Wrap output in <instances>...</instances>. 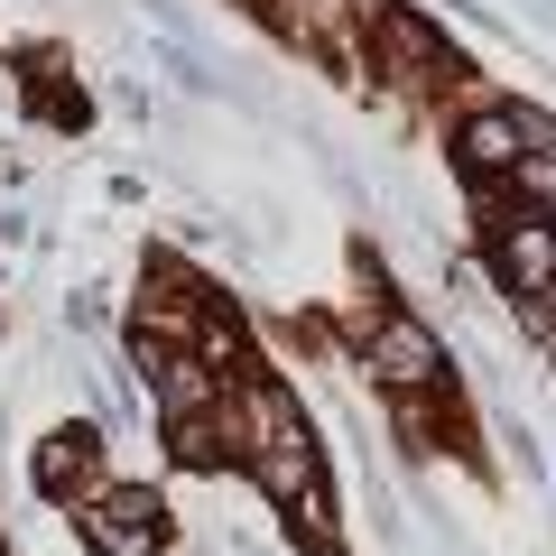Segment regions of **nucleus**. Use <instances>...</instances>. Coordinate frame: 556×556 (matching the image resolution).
I'll use <instances>...</instances> for the list:
<instances>
[{"mask_svg": "<svg viewBox=\"0 0 556 556\" xmlns=\"http://www.w3.org/2000/svg\"><path fill=\"white\" fill-rule=\"evenodd\" d=\"M84 547L93 556H167V510L159 492H102L93 510H75Z\"/></svg>", "mask_w": 556, "mask_h": 556, "instance_id": "1", "label": "nucleus"}, {"mask_svg": "<svg viewBox=\"0 0 556 556\" xmlns=\"http://www.w3.org/2000/svg\"><path fill=\"white\" fill-rule=\"evenodd\" d=\"M371 371L390 380L399 399L437 390V380H445V334H437V325H417V316H399V306H390V316L371 325Z\"/></svg>", "mask_w": 556, "mask_h": 556, "instance_id": "2", "label": "nucleus"}, {"mask_svg": "<svg viewBox=\"0 0 556 556\" xmlns=\"http://www.w3.org/2000/svg\"><path fill=\"white\" fill-rule=\"evenodd\" d=\"M492 269H501L510 298H547V288H556V223H538V214L501 223V232H492Z\"/></svg>", "mask_w": 556, "mask_h": 556, "instance_id": "3", "label": "nucleus"}, {"mask_svg": "<svg viewBox=\"0 0 556 556\" xmlns=\"http://www.w3.org/2000/svg\"><path fill=\"white\" fill-rule=\"evenodd\" d=\"M455 159H464V177H473V186L510 177V167H519V112H473L455 130Z\"/></svg>", "mask_w": 556, "mask_h": 556, "instance_id": "4", "label": "nucleus"}, {"mask_svg": "<svg viewBox=\"0 0 556 556\" xmlns=\"http://www.w3.org/2000/svg\"><path fill=\"white\" fill-rule=\"evenodd\" d=\"M149 390H159V417H167V427H186V417H214V408H223V380L204 371L195 353H167L159 371H149Z\"/></svg>", "mask_w": 556, "mask_h": 556, "instance_id": "5", "label": "nucleus"}, {"mask_svg": "<svg viewBox=\"0 0 556 556\" xmlns=\"http://www.w3.org/2000/svg\"><path fill=\"white\" fill-rule=\"evenodd\" d=\"M380 56H390V75H399V84L455 75V65H445V47L427 38V20H408V10H380Z\"/></svg>", "mask_w": 556, "mask_h": 556, "instance_id": "6", "label": "nucleus"}, {"mask_svg": "<svg viewBox=\"0 0 556 556\" xmlns=\"http://www.w3.org/2000/svg\"><path fill=\"white\" fill-rule=\"evenodd\" d=\"M93 455H102V437H93V427H56V437L38 445V492H47V501L84 492V482H93Z\"/></svg>", "mask_w": 556, "mask_h": 556, "instance_id": "7", "label": "nucleus"}, {"mask_svg": "<svg viewBox=\"0 0 556 556\" xmlns=\"http://www.w3.org/2000/svg\"><path fill=\"white\" fill-rule=\"evenodd\" d=\"M288 538L298 547H316V556H334L343 538H334V501H325V482H306L298 501H288Z\"/></svg>", "mask_w": 556, "mask_h": 556, "instance_id": "8", "label": "nucleus"}, {"mask_svg": "<svg viewBox=\"0 0 556 556\" xmlns=\"http://www.w3.org/2000/svg\"><path fill=\"white\" fill-rule=\"evenodd\" d=\"M510 186H519V195H538V204H556V149H519Z\"/></svg>", "mask_w": 556, "mask_h": 556, "instance_id": "9", "label": "nucleus"}, {"mask_svg": "<svg viewBox=\"0 0 556 556\" xmlns=\"http://www.w3.org/2000/svg\"><path fill=\"white\" fill-rule=\"evenodd\" d=\"M538 10H547V20H556V0H538Z\"/></svg>", "mask_w": 556, "mask_h": 556, "instance_id": "10", "label": "nucleus"}]
</instances>
